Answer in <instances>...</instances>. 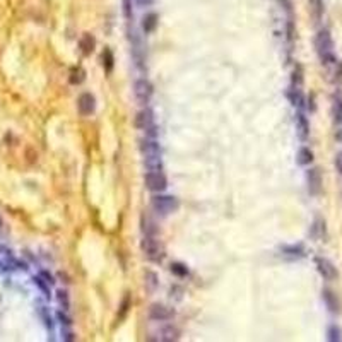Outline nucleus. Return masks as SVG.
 Wrapping results in <instances>:
<instances>
[{
    "label": "nucleus",
    "instance_id": "9d476101",
    "mask_svg": "<svg viewBox=\"0 0 342 342\" xmlns=\"http://www.w3.org/2000/svg\"><path fill=\"white\" fill-rule=\"evenodd\" d=\"M77 108H79L81 115L88 116L94 113V110H96V99H94L91 93H82L79 99H77Z\"/></svg>",
    "mask_w": 342,
    "mask_h": 342
},
{
    "label": "nucleus",
    "instance_id": "2eb2a0df",
    "mask_svg": "<svg viewBox=\"0 0 342 342\" xmlns=\"http://www.w3.org/2000/svg\"><path fill=\"white\" fill-rule=\"evenodd\" d=\"M156 28H158V14L156 12H147L142 17V31L146 34H151L156 31Z\"/></svg>",
    "mask_w": 342,
    "mask_h": 342
},
{
    "label": "nucleus",
    "instance_id": "f03ea898",
    "mask_svg": "<svg viewBox=\"0 0 342 342\" xmlns=\"http://www.w3.org/2000/svg\"><path fill=\"white\" fill-rule=\"evenodd\" d=\"M151 206H153V209L158 212V214H163V216L171 214V212H175L180 207L178 198L171 195H154L153 200H151Z\"/></svg>",
    "mask_w": 342,
    "mask_h": 342
},
{
    "label": "nucleus",
    "instance_id": "4468645a",
    "mask_svg": "<svg viewBox=\"0 0 342 342\" xmlns=\"http://www.w3.org/2000/svg\"><path fill=\"white\" fill-rule=\"evenodd\" d=\"M79 48H81V51L84 55H91V53H93L94 48H96V40H94L93 34H89V33L82 34L81 40H79Z\"/></svg>",
    "mask_w": 342,
    "mask_h": 342
},
{
    "label": "nucleus",
    "instance_id": "c9c22d12",
    "mask_svg": "<svg viewBox=\"0 0 342 342\" xmlns=\"http://www.w3.org/2000/svg\"><path fill=\"white\" fill-rule=\"evenodd\" d=\"M135 2H137L139 7H149L154 4V0H135Z\"/></svg>",
    "mask_w": 342,
    "mask_h": 342
},
{
    "label": "nucleus",
    "instance_id": "c756f323",
    "mask_svg": "<svg viewBox=\"0 0 342 342\" xmlns=\"http://www.w3.org/2000/svg\"><path fill=\"white\" fill-rule=\"evenodd\" d=\"M128 308H130V296H125L123 298V301H122V305H120V313H118V317H116V322H122V320L125 318V315L128 313Z\"/></svg>",
    "mask_w": 342,
    "mask_h": 342
},
{
    "label": "nucleus",
    "instance_id": "f704fd0d",
    "mask_svg": "<svg viewBox=\"0 0 342 342\" xmlns=\"http://www.w3.org/2000/svg\"><path fill=\"white\" fill-rule=\"evenodd\" d=\"M335 168H337V171H339L340 175H342V153L337 154V158H335Z\"/></svg>",
    "mask_w": 342,
    "mask_h": 342
},
{
    "label": "nucleus",
    "instance_id": "473e14b6",
    "mask_svg": "<svg viewBox=\"0 0 342 342\" xmlns=\"http://www.w3.org/2000/svg\"><path fill=\"white\" fill-rule=\"evenodd\" d=\"M62 339L65 342H74L77 339V335L71 330V327H62Z\"/></svg>",
    "mask_w": 342,
    "mask_h": 342
},
{
    "label": "nucleus",
    "instance_id": "20e7f679",
    "mask_svg": "<svg viewBox=\"0 0 342 342\" xmlns=\"http://www.w3.org/2000/svg\"><path fill=\"white\" fill-rule=\"evenodd\" d=\"M133 94H135L139 105H147L154 94V88L146 77H141V79H137L135 84H133Z\"/></svg>",
    "mask_w": 342,
    "mask_h": 342
},
{
    "label": "nucleus",
    "instance_id": "2f4dec72",
    "mask_svg": "<svg viewBox=\"0 0 342 342\" xmlns=\"http://www.w3.org/2000/svg\"><path fill=\"white\" fill-rule=\"evenodd\" d=\"M57 318L62 323V327H72V318L65 313V310H60L57 313Z\"/></svg>",
    "mask_w": 342,
    "mask_h": 342
},
{
    "label": "nucleus",
    "instance_id": "6e6552de",
    "mask_svg": "<svg viewBox=\"0 0 342 342\" xmlns=\"http://www.w3.org/2000/svg\"><path fill=\"white\" fill-rule=\"evenodd\" d=\"M139 149L144 158H156V156H161V147H159L158 141L153 137H144L141 139V144H139Z\"/></svg>",
    "mask_w": 342,
    "mask_h": 342
},
{
    "label": "nucleus",
    "instance_id": "423d86ee",
    "mask_svg": "<svg viewBox=\"0 0 342 342\" xmlns=\"http://www.w3.org/2000/svg\"><path fill=\"white\" fill-rule=\"evenodd\" d=\"M315 265H317L318 274L325 281H335L337 277H339V270H337V267L328 260V258L317 257L315 258Z\"/></svg>",
    "mask_w": 342,
    "mask_h": 342
},
{
    "label": "nucleus",
    "instance_id": "e433bc0d",
    "mask_svg": "<svg viewBox=\"0 0 342 342\" xmlns=\"http://www.w3.org/2000/svg\"><path fill=\"white\" fill-rule=\"evenodd\" d=\"M0 228H2V218H0Z\"/></svg>",
    "mask_w": 342,
    "mask_h": 342
},
{
    "label": "nucleus",
    "instance_id": "39448f33",
    "mask_svg": "<svg viewBox=\"0 0 342 342\" xmlns=\"http://www.w3.org/2000/svg\"><path fill=\"white\" fill-rule=\"evenodd\" d=\"M146 187L151 192H164L168 187V178L163 171H147L146 173Z\"/></svg>",
    "mask_w": 342,
    "mask_h": 342
},
{
    "label": "nucleus",
    "instance_id": "aec40b11",
    "mask_svg": "<svg viewBox=\"0 0 342 342\" xmlns=\"http://www.w3.org/2000/svg\"><path fill=\"white\" fill-rule=\"evenodd\" d=\"M159 339L164 340V342L178 340L180 339V330L176 327H173V325H168V327H164L161 330V337H159Z\"/></svg>",
    "mask_w": 342,
    "mask_h": 342
},
{
    "label": "nucleus",
    "instance_id": "7ed1b4c3",
    "mask_svg": "<svg viewBox=\"0 0 342 342\" xmlns=\"http://www.w3.org/2000/svg\"><path fill=\"white\" fill-rule=\"evenodd\" d=\"M141 248L151 262H161L163 260L164 253H163V248H161V245H159V241L156 240V236H146L144 235V240L141 241Z\"/></svg>",
    "mask_w": 342,
    "mask_h": 342
},
{
    "label": "nucleus",
    "instance_id": "c85d7f7f",
    "mask_svg": "<svg viewBox=\"0 0 342 342\" xmlns=\"http://www.w3.org/2000/svg\"><path fill=\"white\" fill-rule=\"evenodd\" d=\"M33 283L41 289V293L45 294L46 298H50V284L46 283V281L43 279L41 276H34V277H33Z\"/></svg>",
    "mask_w": 342,
    "mask_h": 342
},
{
    "label": "nucleus",
    "instance_id": "dca6fc26",
    "mask_svg": "<svg viewBox=\"0 0 342 342\" xmlns=\"http://www.w3.org/2000/svg\"><path fill=\"white\" fill-rule=\"evenodd\" d=\"M296 127H298V133H300V137L303 141H306L310 135V122L308 118L305 116V113H298L296 115Z\"/></svg>",
    "mask_w": 342,
    "mask_h": 342
},
{
    "label": "nucleus",
    "instance_id": "0eeeda50",
    "mask_svg": "<svg viewBox=\"0 0 342 342\" xmlns=\"http://www.w3.org/2000/svg\"><path fill=\"white\" fill-rule=\"evenodd\" d=\"M306 183H308V190L311 195H320L323 185L322 171L318 168H311V170L306 171Z\"/></svg>",
    "mask_w": 342,
    "mask_h": 342
},
{
    "label": "nucleus",
    "instance_id": "6ab92c4d",
    "mask_svg": "<svg viewBox=\"0 0 342 342\" xmlns=\"http://www.w3.org/2000/svg\"><path fill=\"white\" fill-rule=\"evenodd\" d=\"M313 151L308 149V147H301L300 151H298V158L296 161L298 164H301V166H308V164L313 163Z\"/></svg>",
    "mask_w": 342,
    "mask_h": 342
},
{
    "label": "nucleus",
    "instance_id": "f3484780",
    "mask_svg": "<svg viewBox=\"0 0 342 342\" xmlns=\"http://www.w3.org/2000/svg\"><path fill=\"white\" fill-rule=\"evenodd\" d=\"M325 233H327V228H325V221L322 218H317L313 221V224H311V231L310 235L315 238V240H323L325 238Z\"/></svg>",
    "mask_w": 342,
    "mask_h": 342
},
{
    "label": "nucleus",
    "instance_id": "ddd939ff",
    "mask_svg": "<svg viewBox=\"0 0 342 342\" xmlns=\"http://www.w3.org/2000/svg\"><path fill=\"white\" fill-rule=\"evenodd\" d=\"M323 301H325L328 311H332V313H340V301L339 298H337V294H334L330 291V289H325L323 291Z\"/></svg>",
    "mask_w": 342,
    "mask_h": 342
},
{
    "label": "nucleus",
    "instance_id": "4be33fe9",
    "mask_svg": "<svg viewBox=\"0 0 342 342\" xmlns=\"http://www.w3.org/2000/svg\"><path fill=\"white\" fill-rule=\"evenodd\" d=\"M332 116L337 125H342V98L335 96L334 103H332Z\"/></svg>",
    "mask_w": 342,
    "mask_h": 342
},
{
    "label": "nucleus",
    "instance_id": "9b49d317",
    "mask_svg": "<svg viewBox=\"0 0 342 342\" xmlns=\"http://www.w3.org/2000/svg\"><path fill=\"white\" fill-rule=\"evenodd\" d=\"M133 125L139 128V130H146L149 128L151 125H154V111L151 108H144L135 115V120H133Z\"/></svg>",
    "mask_w": 342,
    "mask_h": 342
},
{
    "label": "nucleus",
    "instance_id": "f8f14e48",
    "mask_svg": "<svg viewBox=\"0 0 342 342\" xmlns=\"http://www.w3.org/2000/svg\"><path fill=\"white\" fill-rule=\"evenodd\" d=\"M281 252H283L284 257H289V258H303L306 255V250L303 245H284L281 246Z\"/></svg>",
    "mask_w": 342,
    "mask_h": 342
},
{
    "label": "nucleus",
    "instance_id": "f257e3e1",
    "mask_svg": "<svg viewBox=\"0 0 342 342\" xmlns=\"http://www.w3.org/2000/svg\"><path fill=\"white\" fill-rule=\"evenodd\" d=\"M315 50H317L320 60L325 67H332L337 63L335 53H334V40L328 29H320L315 36Z\"/></svg>",
    "mask_w": 342,
    "mask_h": 342
},
{
    "label": "nucleus",
    "instance_id": "1a4fd4ad",
    "mask_svg": "<svg viewBox=\"0 0 342 342\" xmlns=\"http://www.w3.org/2000/svg\"><path fill=\"white\" fill-rule=\"evenodd\" d=\"M173 317H175V311L166 305L156 303V305H153L149 308V318L154 320V322H164V320H170Z\"/></svg>",
    "mask_w": 342,
    "mask_h": 342
},
{
    "label": "nucleus",
    "instance_id": "bb28decb",
    "mask_svg": "<svg viewBox=\"0 0 342 342\" xmlns=\"http://www.w3.org/2000/svg\"><path fill=\"white\" fill-rule=\"evenodd\" d=\"M327 340L328 342H340L342 340V330L340 327L330 325L327 328Z\"/></svg>",
    "mask_w": 342,
    "mask_h": 342
},
{
    "label": "nucleus",
    "instance_id": "5701e85b",
    "mask_svg": "<svg viewBox=\"0 0 342 342\" xmlns=\"http://www.w3.org/2000/svg\"><path fill=\"white\" fill-rule=\"evenodd\" d=\"M144 286H146L147 291H156V288H158V274L153 270H146Z\"/></svg>",
    "mask_w": 342,
    "mask_h": 342
},
{
    "label": "nucleus",
    "instance_id": "cd10ccee",
    "mask_svg": "<svg viewBox=\"0 0 342 342\" xmlns=\"http://www.w3.org/2000/svg\"><path fill=\"white\" fill-rule=\"evenodd\" d=\"M170 270H171L176 277H187V276H188L187 265H185V263H181V262H173V263H171V267H170Z\"/></svg>",
    "mask_w": 342,
    "mask_h": 342
},
{
    "label": "nucleus",
    "instance_id": "a211bd4d",
    "mask_svg": "<svg viewBox=\"0 0 342 342\" xmlns=\"http://www.w3.org/2000/svg\"><path fill=\"white\" fill-rule=\"evenodd\" d=\"M101 65H103V69H105L106 74H111V71H113V67H115V57H113V53H111L110 48L103 50V53H101Z\"/></svg>",
    "mask_w": 342,
    "mask_h": 342
},
{
    "label": "nucleus",
    "instance_id": "393cba45",
    "mask_svg": "<svg viewBox=\"0 0 342 342\" xmlns=\"http://www.w3.org/2000/svg\"><path fill=\"white\" fill-rule=\"evenodd\" d=\"M291 82H293V88L300 89L301 84H303V67L300 63H296L293 69V77H291Z\"/></svg>",
    "mask_w": 342,
    "mask_h": 342
},
{
    "label": "nucleus",
    "instance_id": "7c9ffc66",
    "mask_svg": "<svg viewBox=\"0 0 342 342\" xmlns=\"http://www.w3.org/2000/svg\"><path fill=\"white\" fill-rule=\"evenodd\" d=\"M122 6H123V16L127 21L133 19V6H132V0H122Z\"/></svg>",
    "mask_w": 342,
    "mask_h": 342
},
{
    "label": "nucleus",
    "instance_id": "a878e982",
    "mask_svg": "<svg viewBox=\"0 0 342 342\" xmlns=\"http://www.w3.org/2000/svg\"><path fill=\"white\" fill-rule=\"evenodd\" d=\"M57 301L60 305V308L69 311L71 310V298H69V293L63 291V289H58L57 291Z\"/></svg>",
    "mask_w": 342,
    "mask_h": 342
},
{
    "label": "nucleus",
    "instance_id": "72a5a7b5",
    "mask_svg": "<svg viewBox=\"0 0 342 342\" xmlns=\"http://www.w3.org/2000/svg\"><path fill=\"white\" fill-rule=\"evenodd\" d=\"M40 276H41V277H43V279H45V281H46V283H48L50 286H51V284H55V277H53V276H51V274H50V272H48V270H41V272H40Z\"/></svg>",
    "mask_w": 342,
    "mask_h": 342
},
{
    "label": "nucleus",
    "instance_id": "b1692460",
    "mask_svg": "<svg viewBox=\"0 0 342 342\" xmlns=\"http://www.w3.org/2000/svg\"><path fill=\"white\" fill-rule=\"evenodd\" d=\"M86 79V72H84V69H81V67H74L72 71H71V76H69V81H71V84L74 86H79L82 81Z\"/></svg>",
    "mask_w": 342,
    "mask_h": 342
},
{
    "label": "nucleus",
    "instance_id": "412c9836",
    "mask_svg": "<svg viewBox=\"0 0 342 342\" xmlns=\"http://www.w3.org/2000/svg\"><path fill=\"white\" fill-rule=\"evenodd\" d=\"M142 233H144L146 236H156L158 235V226H156V223L151 218H142Z\"/></svg>",
    "mask_w": 342,
    "mask_h": 342
}]
</instances>
